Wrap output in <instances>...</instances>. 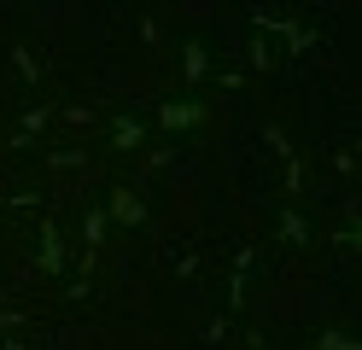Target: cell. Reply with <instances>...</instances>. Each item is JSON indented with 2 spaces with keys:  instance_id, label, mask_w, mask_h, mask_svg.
Listing matches in <instances>:
<instances>
[{
  "instance_id": "277c9868",
  "label": "cell",
  "mask_w": 362,
  "mask_h": 350,
  "mask_svg": "<svg viewBox=\"0 0 362 350\" xmlns=\"http://www.w3.org/2000/svg\"><path fill=\"white\" fill-rule=\"evenodd\" d=\"M111 134H117V146H134V140H141V129H134L129 117H117V123H111Z\"/></svg>"
},
{
  "instance_id": "3957f363",
  "label": "cell",
  "mask_w": 362,
  "mask_h": 350,
  "mask_svg": "<svg viewBox=\"0 0 362 350\" xmlns=\"http://www.w3.org/2000/svg\"><path fill=\"white\" fill-rule=\"evenodd\" d=\"M281 228H286V240H292V245H304V240H310V228H304L298 216H292V210H286V216H281Z\"/></svg>"
},
{
  "instance_id": "6da1fadb",
  "label": "cell",
  "mask_w": 362,
  "mask_h": 350,
  "mask_svg": "<svg viewBox=\"0 0 362 350\" xmlns=\"http://www.w3.org/2000/svg\"><path fill=\"white\" fill-rule=\"evenodd\" d=\"M211 105H164V129H187V123H199Z\"/></svg>"
},
{
  "instance_id": "5b68a950",
  "label": "cell",
  "mask_w": 362,
  "mask_h": 350,
  "mask_svg": "<svg viewBox=\"0 0 362 350\" xmlns=\"http://www.w3.org/2000/svg\"><path fill=\"white\" fill-rule=\"evenodd\" d=\"M100 240H105V216L94 210V216H88V245H100Z\"/></svg>"
},
{
  "instance_id": "7a4b0ae2",
  "label": "cell",
  "mask_w": 362,
  "mask_h": 350,
  "mask_svg": "<svg viewBox=\"0 0 362 350\" xmlns=\"http://www.w3.org/2000/svg\"><path fill=\"white\" fill-rule=\"evenodd\" d=\"M111 210H117V222H141V216H146V204H141V199H134V193H129V187H123V193H117V199H111Z\"/></svg>"
},
{
  "instance_id": "8992f818",
  "label": "cell",
  "mask_w": 362,
  "mask_h": 350,
  "mask_svg": "<svg viewBox=\"0 0 362 350\" xmlns=\"http://www.w3.org/2000/svg\"><path fill=\"white\" fill-rule=\"evenodd\" d=\"M322 350H356V344H351L345 333H327V339H322Z\"/></svg>"
}]
</instances>
